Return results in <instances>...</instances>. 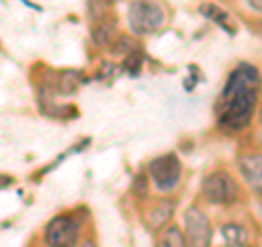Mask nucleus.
Masks as SVG:
<instances>
[{
	"label": "nucleus",
	"instance_id": "f257e3e1",
	"mask_svg": "<svg viewBox=\"0 0 262 247\" xmlns=\"http://www.w3.org/2000/svg\"><path fill=\"white\" fill-rule=\"evenodd\" d=\"M258 88V70L247 64L238 66L229 77L223 94H221V101L216 103L221 125L232 131H241L247 127L251 122L253 110H256Z\"/></svg>",
	"mask_w": 262,
	"mask_h": 247
},
{
	"label": "nucleus",
	"instance_id": "f03ea898",
	"mask_svg": "<svg viewBox=\"0 0 262 247\" xmlns=\"http://www.w3.org/2000/svg\"><path fill=\"white\" fill-rule=\"evenodd\" d=\"M129 29L136 35H149L164 27L166 22V11L160 0H131L127 9Z\"/></svg>",
	"mask_w": 262,
	"mask_h": 247
},
{
	"label": "nucleus",
	"instance_id": "7ed1b4c3",
	"mask_svg": "<svg viewBox=\"0 0 262 247\" xmlns=\"http://www.w3.org/2000/svg\"><path fill=\"white\" fill-rule=\"evenodd\" d=\"M201 195L210 203L229 205L238 199L241 188L227 171H214L210 175H206V179L201 182Z\"/></svg>",
	"mask_w": 262,
	"mask_h": 247
},
{
	"label": "nucleus",
	"instance_id": "20e7f679",
	"mask_svg": "<svg viewBox=\"0 0 262 247\" xmlns=\"http://www.w3.org/2000/svg\"><path fill=\"white\" fill-rule=\"evenodd\" d=\"M149 177L160 193H173L182 182V162L175 153L158 155L149 164Z\"/></svg>",
	"mask_w": 262,
	"mask_h": 247
},
{
	"label": "nucleus",
	"instance_id": "39448f33",
	"mask_svg": "<svg viewBox=\"0 0 262 247\" xmlns=\"http://www.w3.org/2000/svg\"><path fill=\"white\" fill-rule=\"evenodd\" d=\"M81 225L70 215H57L48 221L44 230V241L48 247H77Z\"/></svg>",
	"mask_w": 262,
	"mask_h": 247
},
{
	"label": "nucleus",
	"instance_id": "423d86ee",
	"mask_svg": "<svg viewBox=\"0 0 262 247\" xmlns=\"http://www.w3.org/2000/svg\"><path fill=\"white\" fill-rule=\"evenodd\" d=\"M184 241L186 247H212V223L206 212L196 205L186 210Z\"/></svg>",
	"mask_w": 262,
	"mask_h": 247
},
{
	"label": "nucleus",
	"instance_id": "0eeeda50",
	"mask_svg": "<svg viewBox=\"0 0 262 247\" xmlns=\"http://www.w3.org/2000/svg\"><path fill=\"white\" fill-rule=\"evenodd\" d=\"M238 171L243 179L253 191L262 195V153H247L238 160Z\"/></svg>",
	"mask_w": 262,
	"mask_h": 247
},
{
	"label": "nucleus",
	"instance_id": "6e6552de",
	"mask_svg": "<svg viewBox=\"0 0 262 247\" xmlns=\"http://www.w3.org/2000/svg\"><path fill=\"white\" fill-rule=\"evenodd\" d=\"M118 39V22L116 15H105V18L96 20L94 29H92V42L98 48H110L114 46V42Z\"/></svg>",
	"mask_w": 262,
	"mask_h": 247
},
{
	"label": "nucleus",
	"instance_id": "1a4fd4ad",
	"mask_svg": "<svg viewBox=\"0 0 262 247\" xmlns=\"http://www.w3.org/2000/svg\"><path fill=\"white\" fill-rule=\"evenodd\" d=\"M175 212V201L173 199H160L155 201L149 210H146V225L151 230H162L170 221Z\"/></svg>",
	"mask_w": 262,
	"mask_h": 247
},
{
	"label": "nucleus",
	"instance_id": "9d476101",
	"mask_svg": "<svg viewBox=\"0 0 262 247\" xmlns=\"http://www.w3.org/2000/svg\"><path fill=\"white\" fill-rule=\"evenodd\" d=\"M79 84H81V72L79 70H61L59 75H57V92L59 94H75L79 90Z\"/></svg>",
	"mask_w": 262,
	"mask_h": 247
},
{
	"label": "nucleus",
	"instance_id": "9b49d317",
	"mask_svg": "<svg viewBox=\"0 0 262 247\" xmlns=\"http://www.w3.org/2000/svg\"><path fill=\"white\" fill-rule=\"evenodd\" d=\"M158 247H186L184 232L177 225H168L166 230H162L158 238Z\"/></svg>",
	"mask_w": 262,
	"mask_h": 247
},
{
	"label": "nucleus",
	"instance_id": "f8f14e48",
	"mask_svg": "<svg viewBox=\"0 0 262 247\" xmlns=\"http://www.w3.org/2000/svg\"><path fill=\"white\" fill-rule=\"evenodd\" d=\"M199 11L206 15V18H210L212 22H216V24H221L225 31H229L232 33V27L227 24V20H229V15L221 9V7H216V5H203V7H199Z\"/></svg>",
	"mask_w": 262,
	"mask_h": 247
},
{
	"label": "nucleus",
	"instance_id": "ddd939ff",
	"mask_svg": "<svg viewBox=\"0 0 262 247\" xmlns=\"http://www.w3.org/2000/svg\"><path fill=\"white\" fill-rule=\"evenodd\" d=\"M221 232H223L227 245L247 243V232H245V228L238 225V223H227V225H223V230H221Z\"/></svg>",
	"mask_w": 262,
	"mask_h": 247
},
{
	"label": "nucleus",
	"instance_id": "4468645a",
	"mask_svg": "<svg viewBox=\"0 0 262 247\" xmlns=\"http://www.w3.org/2000/svg\"><path fill=\"white\" fill-rule=\"evenodd\" d=\"M110 9H112V0H88V11L94 18V22L110 15Z\"/></svg>",
	"mask_w": 262,
	"mask_h": 247
},
{
	"label": "nucleus",
	"instance_id": "2eb2a0df",
	"mask_svg": "<svg viewBox=\"0 0 262 247\" xmlns=\"http://www.w3.org/2000/svg\"><path fill=\"white\" fill-rule=\"evenodd\" d=\"M140 68H142V53L131 51L125 57V70L129 72V75H140Z\"/></svg>",
	"mask_w": 262,
	"mask_h": 247
},
{
	"label": "nucleus",
	"instance_id": "dca6fc26",
	"mask_svg": "<svg viewBox=\"0 0 262 247\" xmlns=\"http://www.w3.org/2000/svg\"><path fill=\"white\" fill-rule=\"evenodd\" d=\"M134 191H136L138 195H140V197H144V195H146V186H144V177H142V175L136 179V184H134Z\"/></svg>",
	"mask_w": 262,
	"mask_h": 247
},
{
	"label": "nucleus",
	"instance_id": "f3484780",
	"mask_svg": "<svg viewBox=\"0 0 262 247\" xmlns=\"http://www.w3.org/2000/svg\"><path fill=\"white\" fill-rule=\"evenodd\" d=\"M249 3V7L253 11H258V13H262V0H247Z\"/></svg>",
	"mask_w": 262,
	"mask_h": 247
},
{
	"label": "nucleus",
	"instance_id": "a211bd4d",
	"mask_svg": "<svg viewBox=\"0 0 262 247\" xmlns=\"http://www.w3.org/2000/svg\"><path fill=\"white\" fill-rule=\"evenodd\" d=\"M77 247H98V245L92 241V238H88V241H83V243H81V245H77Z\"/></svg>",
	"mask_w": 262,
	"mask_h": 247
},
{
	"label": "nucleus",
	"instance_id": "6ab92c4d",
	"mask_svg": "<svg viewBox=\"0 0 262 247\" xmlns=\"http://www.w3.org/2000/svg\"><path fill=\"white\" fill-rule=\"evenodd\" d=\"M7 184H11V177H7V175H0V188L7 186Z\"/></svg>",
	"mask_w": 262,
	"mask_h": 247
},
{
	"label": "nucleus",
	"instance_id": "aec40b11",
	"mask_svg": "<svg viewBox=\"0 0 262 247\" xmlns=\"http://www.w3.org/2000/svg\"><path fill=\"white\" fill-rule=\"evenodd\" d=\"M227 247H249L247 243H236V245H227Z\"/></svg>",
	"mask_w": 262,
	"mask_h": 247
},
{
	"label": "nucleus",
	"instance_id": "412c9836",
	"mask_svg": "<svg viewBox=\"0 0 262 247\" xmlns=\"http://www.w3.org/2000/svg\"><path fill=\"white\" fill-rule=\"evenodd\" d=\"M258 31H260V33H262V22H260V24H258Z\"/></svg>",
	"mask_w": 262,
	"mask_h": 247
},
{
	"label": "nucleus",
	"instance_id": "4be33fe9",
	"mask_svg": "<svg viewBox=\"0 0 262 247\" xmlns=\"http://www.w3.org/2000/svg\"><path fill=\"white\" fill-rule=\"evenodd\" d=\"M260 122H262V105H260Z\"/></svg>",
	"mask_w": 262,
	"mask_h": 247
},
{
	"label": "nucleus",
	"instance_id": "5701e85b",
	"mask_svg": "<svg viewBox=\"0 0 262 247\" xmlns=\"http://www.w3.org/2000/svg\"><path fill=\"white\" fill-rule=\"evenodd\" d=\"M112 3H116V0H112Z\"/></svg>",
	"mask_w": 262,
	"mask_h": 247
},
{
	"label": "nucleus",
	"instance_id": "b1692460",
	"mask_svg": "<svg viewBox=\"0 0 262 247\" xmlns=\"http://www.w3.org/2000/svg\"><path fill=\"white\" fill-rule=\"evenodd\" d=\"M260 140H262V136H260Z\"/></svg>",
	"mask_w": 262,
	"mask_h": 247
}]
</instances>
